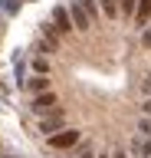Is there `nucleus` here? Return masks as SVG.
Returning <instances> with one entry per match:
<instances>
[{"instance_id": "14", "label": "nucleus", "mask_w": 151, "mask_h": 158, "mask_svg": "<svg viewBox=\"0 0 151 158\" xmlns=\"http://www.w3.org/2000/svg\"><path fill=\"white\" fill-rule=\"evenodd\" d=\"M33 73H36V76H46V73H50V59H46V56L33 59Z\"/></svg>"}, {"instance_id": "6", "label": "nucleus", "mask_w": 151, "mask_h": 158, "mask_svg": "<svg viewBox=\"0 0 151 158\" xmlns=\"http://www.w3.org/2000/svg\"><path fill=\"white\" fill-rule=\"evenodd\" d=\"M23 89H30L33 96H40V92H46V89H50V76H36V73H33V76L23 82Z\"/></svg>"}, {"instance_id": "12", "label": "nucleus", "mask_w": 151, "mask_h": 158, "mask_svg": "<svg viewBox=\"0 0 151 158\" xmlns=\"http://www.w3.org/2000/svg\"><path fill=\"white\" fill-rule=\"evenodd\" d=\"M99 7L105 17H118V0H99Z\"/></svg>"}, {"instance_id": "5", "label": "nucleus", "mask_w": 151, "mask_h": 158, "mask_svg": "<svg viewBox=\"0 0 151 158\" xmlns=\"http://www.w3.org/2000/svg\"><path fill=\"white\" fill-rule=\"evenodd\" d=\"M53 27L59 30V36H66V33H72V17H69V7H53Z\"/></svg>"}, {"instance_id": "18", "label": "nucleus", "mask_w": 151, "mask_h": 158, "mask_svg": "<svg viewBox=\"0 0 151 158\" xmlns=\"http://www.w3.org/2000/svg\"><path fill=\"white\" fill-rule=\"evenodd\" d=\"M141 112H145V115H148V118H151V96H148V99H145V106H141Z\"/></svg>"}, {"instance_id": "3", "label": "nucleus", "mask_w": 151, "mask_h": 158, "mask_svg": "<svg viewBox=\"0 0 151 158\" xmlns=\"http://www.w3.org/2000/svg\"><path fill=\"white\" fill-rule=\"evenodd\" d=\"M62 128H66V112H62V109H56V112H50V115L40 118V132L43 135H56Z\"/></svg>"}, {"instance_id": "15", "label": "nucleus", "mask_w": 151, "mask_h": 158, "mask_svg": "<svg viewBox=\"0 0 151 158\" xmlns=\"http://www.w3.org/2000/svg\"><path fill=\"white\" fill-rule=\"evenodd\" d=\"M138 135H141V138H151V118H148V115L138 122Z\"/></svg>"}, {"instance_id": "11", "label": "nucleus", "mask_w": 151, "mask_h": 158, "mask_svg": "<svg viewBox=\"0 0 151 158\" xmlns=\"http://www.w3.org/2000/svg\"><path fill=\"white\" fill-rule=\"evenodd\" d=\"M79 3H82V10L89 13V20L95 23V20H99V0H79Z\"/></svg>"}, {"instance_id": "4", "label": "nucleus", "mask_w": 151, "mask_h": 158, "mask_svg": "<svg viewBox=\"0 0 151 158\" xmlns=\"http://www.w3.org/2000/svg\"><path fill=\"white\" fill-rule=\"evenodd\" d=\"M69 17H72V27L79 30V33H85V30L92 27V20H89V13L82 10V3L79 0H69Z\"/></svg>"}, {"instance_id": "20", "label": "nucleus", "mask_w": 151, "mask_h": 158, "mask_svg": "<svg viewBox=\"0 0 151 158\" xmlns=\"http://www.w3.org/2000/svg\"><path fill=\"white\" fill-rule=\"evenodd\" d=\"M95 158H112V155H95Z\"/></svg>"}, {"instance_id": "16", "label": "nucleus", "mask_w": 151, "mask_h": 158, "mask_svg": "<svg viewBox=\"0 0 151 158\" xmlns=\"http://www.w3.org/2000/svg\"><path fill=\"white\" fill-rule=\"evenodd\" d=\"M141 43L151 49V27H145V33H141Z\"/></svg>"}, {"instance_id": "10", "label": "nucleus", "mask_w": 151, "mask_h": 158, "mask_svg": "<svg viewBox=\"0 0 151 158\" xmlns=\"http://www.w3.org/2000/svg\"><path fill=\"white\" fill-rule=\"evenodd\" d=\"M33 46H36V53H43V56H53V53H59V49L50 43V40H43V36H36V43H33Z\"/></svg>"}, {"instance_id": "1", "label": "nucleus", "mask_w": 151, "mask_h": 158, "mask_svg": "<svg viewBox=\"0 0 151 158\" xmlns=\"http://www.w3.org/2000/svg\"><path fill=\"white\" fill-rule=\"evenodd\" d=\"M59 109V96L53 92V89H46V92H40V96H33V102H30V112L33 115H50V112H56Z\"/></svg>"}, {"instance_id": "8", "label": "nucleus", "mask_w": 151, "mask_h": 158, "mask_svg": "<svg viewBox=\"0 0 151 158\" xmlns=\"http://www.w3.org/2000/svg\"><path fill=\"white\" fill-rule=\"evenodd\" d=\"M40 36H43V40H50L53 46L59 49V30L53 27V23H43V27H40Z\"/></svg>"}, {"instance_id": "2", "label": "nucleus", "mask_w": 151, "mask_h": 158, "mask_svg": "<svg viewBox=\"0 0 151 158\" xmlns=\"http://www.w3.org/2000/svg\"><path fill=\"white\" fill-rule=\"evenodd\" d=\"M79 138H82V132H79V128H62V132L50 135V145H53V148H59V152H66V148L79 145Z\"/></svg>"}, {"instance_id": "9", "label": "nucleus", "mask_w": 151, "mask_h": 158, "mask_svg": "<svg viewBox=\"0 0 151 158\" xmlns=\"http://www.w3.org/2000/svg\"><path fill=\"white\" fill-rule=\"evenodd\" d=\"M135 10H138V0H118V17L131 20V17H135Z\"/></svg>"}, {"instance_id": "13", "label": "nucleus", "mask_w": 151, "mask_h": 158, "mask_svg": "<svg viewBox=\"0 0 151 158\" xmlns=\"http://www.w3.org/2000/svg\"><path fill=\"white\" fill-rule=\"evenodd\" d=\"M72 158H95V152H92V145H89V142H82V145H76Z\"/></svg>"}, {"instance_id": "17", "label": "nucleus", "mask_w": 151, "mask_h": 158, "mask_svg": "<svg viewBox=\"0 0 151 158\" xmlns=\"http://www.w3.org/2000/svg\"><path fill=\"white\" fill-rule=\"evenodd\" d=\"M141 92H145V96H151V76H145V82H141Z\"/></svg>"}, {"instance_id": "19", "label": "nucleus", "mask_w": 151, "mask_h": 158, "mask_svg": "<svg viewBox=\"0 0 151 158\" xmlns=\"http://www.w3.org/2000/svg\"><path fill=\"white\" fill-rule=\"evenodd\" d=\"M112 158H131V155H128V152H115Z\"/></svg>"}, {"instance_id": "7", "label": "nucleus", "mask_w": 151, "mask_h": 158, "mask_svg": "<svg viewBox=\"0 0 151 158\" xmlns=\"http://www.w3.org/2000/svg\"><path fill=\"white\" fill-rule=\"evenodd\" d=\"M148 17H151V0H138V10H135V27L145 30V27H148Z\"/></svg>"}]
</instances>
